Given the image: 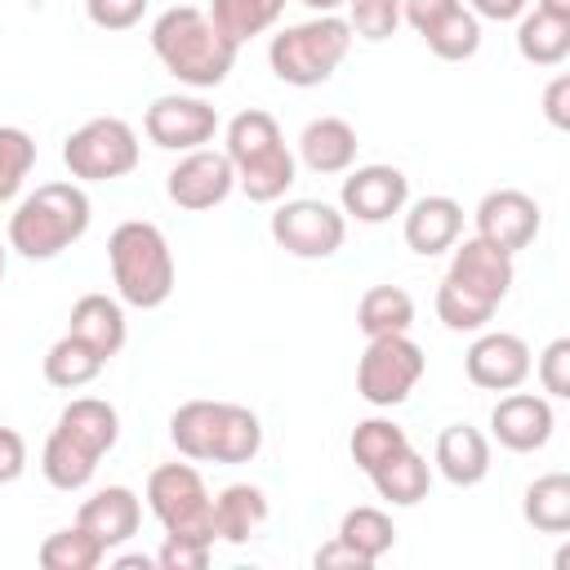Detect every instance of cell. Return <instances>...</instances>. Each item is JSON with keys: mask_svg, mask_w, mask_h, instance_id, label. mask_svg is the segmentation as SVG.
<instances>
[{"mask_svg": "<svg viewBox=\"0 0 570 570\" xmlns=\"http://www.w3.org/2000/svg\"><path fill=\"white\" fill-rule=\"evenodd\" d=\"M151 53L160 67L191 89H214L236 62V45L196 4H174L151 22Z\"/></svg>", "mask_w": 570, "mask_h": 570, "instance_id": "obj_1", "label": "cell"}, {"mask_svg": "<svg viewBox=\"0 0 570 570\" xmlns=\"http://www.w3.org/2000/svg\"><path fill=\"white\" fill-rule=\"evenodd\" d=\"M227 160L236 169V187L254 205H276L294 187L298 160L281 138V125L272 111H236L227 120Z\"/></svg>", "mask_w": 570, "mask_h": 570, "instance_id": "obj_2", "label": "cell"}, {"mask_svg": "<svg viewBox=\"0 0 570 570\" xmlns=\"http://www.w3.org/2000/svg\"><path fill=\"white\" fill-rule=\"evenodd\" d=\"M89 196L80 183H40L9 214V249L31 263L58 258L89 232Z\"/></svg>", "mask_w": 570, "mask_h": 570, "instance_id": "obj_3", "label": "cell"}, {"mask_svg": "<svg viewBox=\"0 0 570 570\" xmlns=\"http://www.w3.org/2000/svg\"><path fill=\"white\" fill-rule=\"evenodd\" d=\"M107 263H111V281L120 303L129 307H160L174 294L178 267H174V249L165 240V232L147 218H129L107 236Z\"/></svg>", "mask_w": 570, "mask_h": 570, "instance_id": "obj_4", "label": "cell"}, {"mask_svg": "<svg viewBox=\"0 0 570 570\" xmlns=\"http://www.w3.org/2000/svg\"><path fill=\"white\" fill-rule=\"evenodd\" d=\"M352 49V27L347 18L338 13H316L307 22H294L285 31L272 36L267 45V62H272V76L294 85V89H312V85H325L338 62L347 58Z\"/></svg>", "mask_w": 570, "mask_h": 570, "instance_id": "obj_5", "label": "cell"}, {"mask_svg": "<svg viewBox=\"0 0 570 570\" xmlns=\"http://www.w3.org/2000/svg\"><path fill=\"white\" fill-rule=\"evenodd\" d=\"M147 508L165 534L214 543V494L191 463H160L147 476Z\"/></svg>", "mask_w": 570, "mask_h": 570, "instance_id": "obj_6", "label": "cell"}, {"mask_svg": "<svg viewBox=\"0 0 570 570\" xmlns=\"http://www.w3.org/2000/svg\"><path fill=\"white\" fill-rule=\"evenodd\" d=\"M62 165L80 183H111L134 174L138 165V134L120 116H94L62 142Z\"/></svg>", "mask_w": 570, "mask_h": 570, "instance_id": "obj_7", "label": "cell"}, {"mask_svg": "<svg viewBox=\"0 0 570 570\" xmlns=\"http://www.w3.org/2000/svg\"><path fill=\"white\" fill-rule=\"evenodd\" d=\"M423 370H428V356L410 334L370 338L356 361V396L374 410H392L419 387Z\"/></svg>", "mask_w": 570, "mask_h": 570, "instance_id": "obj_8", "label": "cell"}, {"mask_svg": "<svg viewBox=\"0 0 570 570\" xmlns=\"http://www.w3.org/2000/svg\"><path fill=\"white\" fill-rule=\"evenodd\" d=\"M343 236H347V214L312 196L281 200L272 214V240L294 258H330L343 249Z\"/></svg>", "mask_w": 570, "mask_h": 570, "instance_id": "obj_9", "label": "cell"}, {"mask_svg": "<svg viewBox=\"0 0 570 570\" xmlns=\"http://www.w3.org/2000/svg\"><path fill=\"white\" fill-rule=\"evenodd\" d=\"M142 134L165 151H196V147L214 142L218 111L191 94H160L142 116Z\"/></svg>", "mask_w": 570, "mask_h": 570, "instance_id": "obj_10", "label": "cell"}, {"mask_svg": "<svg viewBox=\"0 0 570 570\" xmlns=\"http://www.w3.org/2000/svg\"><path fill=\"white\" fill-rule=\"evenodd\" d=\"M236 187V169L227 160V151H214V147H196V151H183V160L165 174V191L178 209L187 214H205L214 205H223Z\"/></svg>", "mask_w": 570, "mask_h": 570, "instance_id": "obj_11", "label": "cell"}, {"mask_svg": "<svg viewBox=\"0 0 570 570\" xmlns=\"http://www.w3.org/2000/svg\"><path fill=\"white\" fill-rule=\"evenodd\" d=\"M463 370L476 387L485 392H512L530 379L534 361H530V343L521 334H508V330H490V334H476V343L468 347L463 356Z\"/></svg>", "mask_w": 570, "mask_h": 570, "instance_id": "obj_12", "label": "cell"}, {"mask_svg": "<svg viewBox=\"0 0 570 570\" xmlns=\"http://www.w3.org/2000/svg\"><path fill=\"white\" fill-rule=\"evenodd\" d=\"M410 200V178L396 165H361L343 178L338 205L356 223H387Z\"/></svg>", "mask_w": 570, "mask_h": 570, "instance_id": "obj_13", "label": "cell"}, {"mask_svg": "<svg viewBox=\"0 0 570 570\" xmlns=\"http://www.w3.org/2000/svg\"><path fill=\"white\" fill-rule=\"evenodd\" d=\"M472 218H476V236L490 240V245H499V249H508V254L525 249L539 236V227H543V214H539L534 196H525L517 187L485 191Z\"/></svg>", "mask_w": 570, "mask_h": 570, "instance_id": "obj_14", "label": "cell"}, {"mask_svg": "<svg viewBox=\"0 0 570 570\" xmlns=\"http://www.w3.org/2000/svg\"><path fill=\"white\" fill-rule=\"evenodd\" d=\"M557 428V414H552V401L539 396V392H508L499 396V405L490 410V432L503 450L512 454H530V450H543L548 436Z\"/></svg>", "mask_w": 570, "mask_h": 570, "instance_id": "obj_15", "label": "cell"}, {"mask_svg": "<svg viewBox=\"0 0 570 570\" xmlns=\"http://www.w3.org/2000/svg\"><path fill=\"white\" fill-rule=\"evenodd\" d=\"M454 249V258H450V281H459L463 289H472L476 298H485V303H503L508 298V289H512V276H517V267H512V254L508 249H499V245H490V240H481V236H468L463 245L454 240L450 245Z\"/></svg>", "mask_w": 570, "mask_h": 570, "instance_id": "obj_16", "label": "cell"}, {"mask_svg": "<svg viewBox=\"0 0 570 570\" xmlns=\"http://www.w3.org/2000/svg\"><path fill=\"white\" fill-rule=\"evenodd\" d=\"M76 525H85V530L111 552V548H120V543H129V539L138 534V525H142V503H138V494H134L129 485H107V490H98V494H89V499L80 503Z\"/></svg>", "mask_w": 570, "mask_h": 570, "instance_id": "obj_17", "label": "cell"}, {"mask_svg": "<svg viewBox=\"0 0 570 570\" xmlns=\"http://www.w3.org/2000/svg\"><path fill=\"white\" fill-rule=\"evenodd\" d=\"M405 245L423 258L445 254L463 236V205L454 196H423L405 209Z\"/></svg>", "mask_w": 570, "mask_h": 570, "instance_id": "obj_18", "label": "cell"}, {"mask_svg": "<svg viewBox=\"0 0 570 570\" xmlns=\"http://www.w3.org/2000/svg\"><path fill=\"white\" fill-rule=\"evenodd\" d=\"M432 459H436V472H441L450 485H459V490L481 485V481L490 476V441H485V432H476L472 423H450V428H441Z\"/></svg>", "mask_w": 570, "mask_h": 570, "instance_id": "obj_19", "label": "cell"}, {"mask_svg": "<svg viewBox=\"0 0 570 570\" xmlns=\"http://www.w3.org/2000/svg\"><path fill=\"white\" fill-rule=\"evenodd\" d=\"M356 129L343 116H316L298 134V160L312 174H347L356 160Z\"/></svg>", "mask_w": 570, "mask_h": 570, "instance_id": "obj_20", "label": "cell"}, {"mask_svg": "<svg viewBox=\"0 0 570 570\" xmlns=\"http://www.w3.org/2000/svg\"><path fill=\"white\" fill-rule=\"evenodd\" d=\"M67 334L85 338L102 361H111V356L125 347V338H129L125 307H120L116 298H107V294H85V298H76V307H71Z\"/></svg>", "mask_w": 570, "mask_h": 570, "instance_id": "obj_21", "label": "cell"}, {"mask_svg": "<svg viewBox=\"0 0 570 570\" xmlns=\"http://www.w3.org/2000/svg\"><path fill=\"white\" fill-rule=\"evenodd\" d=\"M58 432L71 436L76 445H85L94 459H102L116 441H120V414L111 401L102 396H76L62 414H58Z\"/></svg>", "mask_w": 570, "mask_h": 570, "instance_id": "obj_22", "label": "cell"}, {"mask_svg": "<svg viewBox=\"0 0 570 570\" xmlns=\"http://www.w3.org/2000/svg\"><path fill=\"white\" fill-rule=\"evenodd\" d=\"M267 521V499L258 485L236 481L214 494V539L223 543H249Z\"/></svg>", "mask_w": 570, "mask_h": 570, "instance_id": "obj_23", "label": "cell"}, {"mask_svg": "<svg viewBox=\"0 0 570 570\" xmlns=\"http://www.w3.org/2000/svg\"><path fill=\"white\" fill-rule=\"evenodd\" d=\"M370 481H374L379 499H387L392 508H414L432 490V468H428V459L414 445H405L401 454H392L387 463H379L370 472Z\"/></svg>", "mask_w": 570, "mask_h": 570, "instance_id": "obj_24", "label": "cell"}, {"mask_svg": "<svg viewBox=\"0 0 570 570\" xmlns=\"http://www.w3.org/2000/svg\"><path fill=\"white\" fill-rule=\"evenodd\" d=\"M356 325L365 338H383V334H410L414 325V298L401 285H370L356 303Z\"/></svg>", "mask_w": 570, "mask_h": 570, "instance_id": "obj_25", "label": "cell"}, {"mask_svg": "<svg viewBox=\"0 0 570 570\" xmlns=\"http://www.w3.org/2000/svg\"><path fill=\"white\" fill-rule=\"evenodd\" d=\"M218 414H223V401H183L169 414V441L178 445V454L200 459V463H214Z\"/></svg>", "mask_w": 570, "mask_h": 570, "instance_id": "obj_26", "label": "cell"}, {"mask_svg": "<svg viewBox=\"0 0 570 570\" xmlns=\"http://www.w3.org/2000/svg\"><path fill=\"white\" fill-rule=\"evenodd\" d=\"M521 517L539 534H566L570 530V476L566 472H543L539 481L525 485Z\"/></svg>", "mask_w": 570, "mask_h": 570, "instance_id": "obj_27", "label": "cell"}, {"mask_svg": "<svg viewBox=\"0 0 570 570\" xmlns=\"http://www.w3.org/2000/svg\"><path fill=\"white\" fill-rule=\"evenodd\" d=\"M517 53L534 67H557L570 53V22L552 13H521L517 18Z\"/></svg>", "mask_w": 570, "mask_h": 570, "instance_id": "obj_28", "label": "cell"}, {"mask_svg": "<svg viewBox=\"0 0 570 570\" xmlns=\"http://www.w3.org/2000/svg\"><path fill=\"white\" fill-rule=\"evenodd\" d=\"M40 472H45V481L53 485V490H85L89 481H94V472H98V459L85 450V445H76L71 436H62L58 428L49 432V441H45V450H40Z\"/></svg>", "mask_w": 570, "mask_h": 570, "instance_id": "obj_29", "label": "cell"}, {"mask_svg": "<svg viewBox=\"0 0 570 570\" xmlns=\"http://www.w3.org/2000/svg\"><path fill=\"white\" fill-rule=\"evenodd\" d=\"M281 9H285V0H209V22L240 49L245 40H254V36H263L276 18H281Z\"/></svg>", "mask_w": 570, "mask_h": 570, "instance_id": "obj_30", "label": "cell"}, {"mask_svg": "<svg viewBox=\"0 0 570 570\" xmlns=\"http://www.w3.org/2000/svg\"><path fill=\"white\" fill-rule=\"evenodd\" d=\"M263 450V423L254 410L223 401L218 414V441H214V463H249Z\"/></svg>", "mask_w": 570, "mask_h": 570, "instance_id": "obj_31", "label": "cell"}, {"mask_svg": "<svg viewBox=\"0 0 570 570\" xmlns=\"http://www.w3.org/2000/svg\"><path fill=\"white\" fill-rule=\"evenodd\" d=\"M338 539H343L356 557H365V561L374 566L383 552H392L396 530H392V517H387L383 508L361 503V508H347V512H343V521H338Z\"/></svg>", "mask_w": 570, "mask_h": 570, "instance_id": "obj_32", "label": "cell"}, {"mask_svg": "<svg viewBox=\"0 0 570 570\" xmlns=\"http://www.w3.org/2000/svg\"><path fill=\"white\" fill-rule=\"evenodd\" d=\"M102 356L85 343V338H76V334H62L49 352H45V379L53 383V387H85V383H94L98 374H102Z\"/></svg>", "mask_w": 570, "mask_h": 570, "instance_id": "obj_33", "label": "cell"}, {"mask_svg": "<svg viewBox=\"0 0 570 570\" xmlns=\"http://www.w3.org/2000/svg\"><path fill=\"white\" fill-rule=\"evenodd\" d=\"M410 445V436H405V428L401 423H392V419H361L356 428H352V441H347V450H352V463L370 476L379 463H387L392 454H401Z\"/></svg>", "mask_w": 570, "mask_h": 570, "instance_id": "obj_34", "label": "cell"}, {"mask_svg": "<svg viewBox=\"0 0 570 570\" xmlns=\"http://www.w3.org/2000/svg\"><path fill=\"white\" fill-rule=\"evenodd\" d=\"M102 557H107V548H102L85 525L53 530V534L40 543V552H36V561H40L45 570H94Z\"/></svg>", "mask_w": 570, "mask_h": 570, "instance_id": "obj_35", "label": "cell"}, {"mask_svg": "<svg viewBox=\"0 0 570 570\" xmlns=\"http://www.w3.org/2000/svg\"><path fill=\"white\" fill-rule=\"evenodd\" d=\"M423 40H428V49H432L441 62H463V58H472V53L481 49V18L459 4V9L445 13L432 31H423Z\"/></svg>", "mask_w": 570, "mask_h": 570, "instance_id": "obj_36", "label": "cell"}, {"mask_svg": "<svg viewBox=\"0 0 570 570\" xmlns=\"http://www.w3.org/2000/svg\"><path fill=\"white\" fill-rule=\"evenodd\" d=\"M436 316H441V325L454 330V334H476V330L490 325L494 303H485V298H476L472 289H463L459 281L441 276V285H436Z\"/></svg>", "mask_w": 570, "mask_h": 570, "instance_id": "obj_37", "label": "cell"}, {"mask_svg": "<svg viewBox=\"0 0 570 570\" xmlns=\"http://www.w3.org/2000/svg\"><path fill=\"white\" fill-rule=\"evenodd\" d=\"M31 165H36V142H31V134L18 129V125H0V205L18 196V187L27 183Z\"/></svg>", "mask_w": 570, "mask_h": 570, "instance_id": "obj_38", "label": "cell"}, {"mask_svg": "<svg viewBox=\"0 0 570 570\" xmlns=\"http://www.w3.org/2000/svg\"><path fill=\"white\" fill-rule=\"evenodd\" d=\"M347 27L361 40H387L401 27V0H352Z\"/></svg>", "mask_w": 570, "mask_h": 570, "instance_id": "obj_39", "label": "cell"}, {"mask_svg": "<svg viewBox=\"0 0 570 570\" xmlns=\"http://www.w3.org/2000/svg\"><path fill=\"white\" fill-rule=\"evenodd\" d=\"M209 552H214V543H205V539L165 534V543L156 552V566L160 570H205L209 566Z\"/></svg>", "mask_w": 570, "mask_h": 570, "instance_id": "obj_40", "label": "cell"}, {"mask_svg": "<svg viewBox=\"0 0 570 570\" xmlns=\"http://www.w3.org/2000/svg\"><path fill=\"white\" fill-rule=\"evenodd\" d=\"M85 13L98 31H129L142 22L147 0H85Z\"/></svg>", "mask_w": 570, "mask_h": 570, "instance_id": "obj_41", "label": "cell"}, {"mask_svg": "<svg viewBox=\"0 0 570 570\" xmlns=\"http://www.w3.org/2000/svg\"><path fill=\"white\" fill-rule=\"evenodd\" d=\"M539 383L557 401L570 396V338H552L543 347V356H539Z\"/></svg>", "mask_w": 570, "mask_h": 570, "instance_id": "obj_42", "label": "cell"}, {"mask_svg": "<svg viewBox=\"0 0 570 570\" xmlns=\"http://www.w3.org/2000/svg\"><path fill=\"white\" fill-rule=\"evenodd\" d=\"M463 0H401V22H410L419 36L432 31L445 13H454Z\"/></svg>", "mask_w": 570, "mask_h": 570, "instance_id": "obj_43", "label": "cell"}, {"mask_svg": "<svg viewBox=\"0 0 570 570\" xmlns=\"http://www.w3.org/2000/svg\"><path fill=\"white\" fill-rule=\"evenodd\" d=\"M27 472V441L13 428H0V485L18 481Z\"/></svg>", "mask_w": 570, "mask_h": 570, "instance_id": "obj_44", "label": "cell"}, {"mask_svg": "<svg viewBox=\"0 0 570 570\" xmlns=\"http://www.w3.org/2000/svg\"><path fill=\"white\" fill-rule=\"evenodd\" d=\"M566 102H570V76H557V80L543 89V116H548L557 129H570V111H566Z\"/></svg>", "mask_w": 570, "mask_h": 570, "instance_id": "obj_45", "label": "cell"}, {"mask_svg": "<svg viewBox=\"0 0 570 570\" xmlns=\"http://www.w3.org/2000/svg\"><path fill=\"white\" fill-rule=\"evenodd\" d=\"M312 561H316L321 570H334V566H352V570H370V561H365V557H356V552H352V548H347V543H343L338 534H334L330 543H321Z\"/></svg>", "mask_w": 570, "mask_h": 570, "instance_id": "obj_46", "label": "cell"}, {"mask_svg": "<svg viewBox=\"0 0 570 570\" xmlns=\"http://www.w3.org/2000/svg\"><path fill=\"white\" fill-rule=\"evenodd\" d=\"M472 13L490 22H512L525 13V0H472Z\"/></svg>", "mask_w": 570, "mask_h": 570, "instance_id": "obj_47", "label": "cell"}, {"mask_svg": "<svg viewBox=\"0 0 570 570\" xmlns=\"http://www.w3.org/2000/svg\"><path fill=\"white\" fill-rule=\"evenodd\" d=\"M539 13H552V18H566L570 22V0H534Z\"/></svg>", "mask_w": 570, "mask_h": 570, "instance_id": "obj_48", "label": "cell"}, {"mask_svg": "<svg viewBox=\"0 0 570 570\" xmlns=\"http://www.w3.org/2000/svg\"><path fill=\"white\" fill-rule=\"evenodd\" d=\"M298 4H307L312 13H338V9L352 4V0H298Z\"/></svg>", "mask_w": 570, "mask_h": 570, "instance_id": "obj_49", "label": "cell"}, {"mask_svg": "<svg viewBox=\"0 0 570 570\" xmlns=\"http://www.w3.org/2000/svg\"><path fill=\"white\" fill-rule=\"evenodd\" d=\"M4 267H9V249H4V240H0V281H4Z\"/></svg>", "mask_w": 570, "mask_h": 570, "instance_id": "obj_50", "label": "cell"}]
</instances>
